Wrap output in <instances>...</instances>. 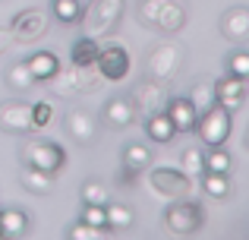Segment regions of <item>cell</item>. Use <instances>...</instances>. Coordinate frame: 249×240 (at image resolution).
<instances>
[{"mask_svg": "<svg viewBox=\"0 0 249 240\" xmlns=\"http://www.w3.org/2000/svg\"><path fill=\"white\" fill-rule=\"evenodd\" d=\"M123 10H126V0H91V3L79 13L82 35L98 38V41L107 38L110 32L117 29V22L123 19Z\"/></svg>", "mask_w": 249, "mask_h": 240, "instance_id": "obj_1", "label": "cell"}, {"mask_svg": "<svg viewBox=\"0 0 249 240\" xmlns=\"http://www.w3.org/2000/svg\"><path fill=\"white\" fill-rule=\"evenodd\" d=\"M19 158H22L25 167H38L44 174H57V171L67 167V148L60 142L48 139V136H32V139H25Z\"/></svg>", "mask_w": 249, "mask_h": 240, "instance_id": "obj_2", "label": "cell"}, {"mask_svg": "<svg viewBox=\"0 0 249 240\" xmlns=\"http://www.w3.org/2000/svg\"><path fill=\"white\" fill-rule=\"evenodd\" d=\"M139 22L155 25V29L174 35V32H180L186 25V6L180 0H142L139 3Z\"/></svg>", "mask_w": 249, "mask_h": 240, "instance_id": "obj_3", "label": "cell"}, {"mask_svg": "<svg viewBox=\"0 0 249 240\" xmlns=\"http://www.w3.org/2000/svg\"><path fill=\"white\" fill-rule=\"evenodd\" d=\"M164 224L170 234L177 237H193L202 231V224H205V212H202V205L196 203V199H177V203H170L164 209Z\"/></svg>", "mask_w": 249, "mask_h": 240, "instance_id": "obj_4", "label": "cell"}, {"mask_svg": "<svg viewBox=\"0 0 249 240\" xmlns=\"http://www.w3.org/2000/svg\"><path fill=\"white\" fill-rule=\"evenodd\" d=\"M231 129H233V114L221 105H212L208 111H202L199 117H196L193 133H199L202 146L212 148V146H224V142L231 139Z\"/></svg>", "mask_w": 249, "mask_h": 240, "instance_id": "obj_5", "label": "cell"}, {"mask_svg": "<svg viewBox=\"0 0 249 240\" xmlns=\"http://www.w3.org/2000/svg\"><path fill=\"white\" fill-rule=\"evenodd\" d=\"M129 67H133V57H129V48L120 41H107L101 44L95 57V70L104 82H123L129 76Z\"/></svg>", "mask_w": 249, "mask_h": 240, "instance_id": "obj_6", "label": "cell"}, {"mask_svg": "<svg viewBox=\"0 0 249 240\" xmlns=\"http://www.w3.org/2000/svg\"><path fill=\"white\" fill-rule=\"evenodd\" d=\"M183 67V48L177 41H161L152 48V54L145 57V73L152 76V79H174L177 73H180Z\"/></svg>", "mask_w": 249, "mask_h": 240, "instance_id": "obj_7", "label": "cell"}, {"mask_svg": "<svg viewBox=\"0 0 249 240\" xmlns=\"http://www.w3.org/2000/svg\"><path fill=\"white\" fill-rule=\"evenodd\" d=\"M148 184H152V190L158 193V196L183 199V196H189V193H193L196 180H193V177H186L180 167H167V165H161V167H155V171L148 174Z\"/></svg>", "mask_w": 249, "mask_h": 240, "instance_id": "obj_8", "label": "cell"}, {"mask_svg": "<svg viewBox=\"0 0 249 240\" xmlns=\"http://www.w3.org/2000/svg\"><path fill=\"white\" fill-rule=\"evenodd\" d=\"M48 25L51 22H48V13L44 10H22L10 22V38L19 44H32V41L48 35Z\"/></svg>", "mask_w": 249, "mask_h": 240, "instance_id": "obj_9", "label": "cell"}, {"mask_svg": "<svg viewBox=\"0 0 249 240\" xmlns=\"http://www.w3.org/2000/svg\"><path fill=\"white\" fill-rule=\"evenodd\" d=\"M129 98H133L136 111H142V114H152V111H161V108L167 105L170 92H167V86H164L161 79H152V76H145L142 82H136V86H133Z\"/></svg>", "mask_w": 249, "mask_h": 240, "instance_id": "obj_10", "label": "cell"}, {"mask_svg": "<svg viewBox=\"0 0 249 240\" xmlns=\"http://www.w3.org/2000/svg\"><path fill=\"white\" fill-rule=\"evenodd\" d=\"M0 129L3 133H35V123H32V105L25 101H3L0 105Z\"/></svg>", "mask_w": 249, "mask_h": 240, "instance_id": "obj_11", "label": "cell"}, {"mask_svg": "<svg viewBox=\"0 0 249 240\" xmlns=\"http://www.w3.org/2000/svg\"><path fill=\"white\" fill-rule=\"evenodd\" d=\"M212 89H214V105L227 108L231 114L237 111V108H243V101H246V79L243 76L227 73V76H221V79H214Z\"/></svg>", "mask_w": 249, "mask_h": 240, "instance_id": "obj_12", "label": "cell"}, {"mask_svg": "<svg viewBox=\"0 0 249 240\" xmlns=\"http://www.w3.org/2000/svg\"><path fill=\"white\" fill-rule=\"evenodd\" d=\"M136 105L129 95H114V98H107V105H104V123L114 129H126L136 123Z\"/></svg>", "mask_w": 249, "mask_h": 240, "instance_id": "obj_13", "label": "cell"}, {"mask_svg": "<svg viewBox=\"0 0 249 240\" xmlns=\"http://www.w3.org/2000/svg\"><path fill=\"white\" fill-rule=\"evenodd\" d=\"M67 133L73 136V142H79V146H89V142L95 139V133H98L95 114L85 111V108H73V111L67 114Z\"/></svg>", "mask_w": 249, "mask_h": 240, "instance_id": "obj_14", "label": "cell"}, {"mask_svg": "<svg viewBox=\"0 0 249 240\" xmlns=\"http://www.w3.org/2000/svg\"><path fill=\"white\" fill-rule=\"evenodd\" d=\"M164 111H167V117L174 120V127H177V133H193V127H196V117H199V111L193 108V101L189 98H167V105H164Z\"/></svg>", "mask_w": 249, "mask_h": 240, "instance_id": "obj_15", "label": "cell"}, {"mask_svg": "<svg viewBox=\"0 0 249 240\" xmlns=\"http://www.w3.org/2000/svg\"><path fill=\"white\" fill-rule=\"evenodd\" d=\"M221 35L231 41H243L249 35V10L246 6H231L221 16Z\"/></svg>", "mask_w": 249, "mask_h": 240, "instance_id": "obj_16", "label": "cell"}, {"mask_svg": "<svg viewBox=\"0 0 249 240\" xmlns=\"http://www.w3.org/2000/svg\"><path fill=\"white\" fill-rule=\"evenodd\" d=\"M145 136L152 142H158V146H164V142H170L177 136V127H174V120L167 117L164 108H161V111L145 114Z\"/></svg>", "mask_w": 249, "mask_h": 240, "instance_id": "obj_17", "label": "cell"}, {"mask_svg": "<svg viewBox=\"0 0 249 240\" xmlns=\"http://www.w3.org/2000/svg\"><path fill=\"white\" fill-rule=\"evenodd\" d=\"M148 165H152V148L142 146V142H129L126 148H123V171H126V180H133L136 174L148 171Z\"/></svg>", "mask_w": 249, "mask_h": 240, "instance_id": "obj_18", "label": "cell"}, {"mask_svg": "<svg viewBox=\"0 0 249 240\" xmlns=\"http://www.w3.org/2000/svg\"><path fill=\"white\" fill-rule=\"evenodd\" d=\"M25 67H29V73L35 76V82H48L51 76L60 70V57H57L54 51H35V54L25 60Z\"/></svg>", "mask_w": 249, "mask_h": 240, "instance_id": "obj_19", "label": "cell"}, {"mask_svg": "<svg viewBox=\"0 0 249 240\" xmlns=\"http://www.w3.org/2000/svg\"><path fill=\"white\" fill-rule=\"evenodd\" d=\"M98 51H101L98 38L79 35L73 41V48H70V63H73V67H91V63H95V57H98Z\"/></svg>", "mask_w": 249, "mask_h": 240, "instance_id": "obj_20", "label": "cell"}, {"mask_svg": "<svg viewBox=\"0 0 249 240\" xmlns=\"http://www.w3.org/2000/svg\"><path fill=\"white\" fill-rule=\"evenodd\" d=\"M104 224H107V231H126L133 228V209L123 203H104Z\"/></svg>", "mask_w": 249, "mask_h": 240, "instance_id": "obj_21", "label": "cell"}, {"mask_svg": "<svg viewBox=\"0 0 249 240\" xmlns=\"http://www.w3.org/2000/svg\"><path fill=\"white\" fill-rule=\"evenodd\" d=\"M25 231H29V215L22 209L0 212V237H22Z\"/></svg>", "mask_w": 249, "mask_h": 240, "instance_id": "obj_22", "label": "cell"}, {"mask_svg": "<svg viewBox=\"0 0 249 240\" xmlns=\"http://www.w3.org/2000/svg\"><path fill=\"white\" fill-rule=\"evenodd\" d=\"M22 186L35 196H44V193L54 190V174H44L38 167H25L22 165Z\"/></svg>", "mask_w": 249, "mask_h": 240, "instance_id": "obj_23", "label": "cell"}, {"mask_svg": "<svg viewBox=\"0 0 249 240\" xmlns=\"http://www.w3.org/2000/svg\"><path fill=\"white\" fill-rule=\"evenodd\" d=\"M202 190H205L208 199H218V203H224V199L231 196V177H227V174L205 171V174H202Z\"/></svg>", "mask_w": 249, "mask_h": 240, "instance_id": "obj_24", "label": "cell"}, {"mask_svg": "<svg viewBox=\"0 0 249 240\" xmlns=\"http://www.w3.org/2000/svg\"><path fill=\"white\" fill-rule=\"evenodd\" d=\"M79 13H82V3L79 0H51V16L57 19V22H79Z\"/></svg>", "mask_w": 249, "mask_h": 240, "instance_id": "obj_25", "label": "cell"}, {"mask_svg": "<svg viewBox=\"0 0 249 240\" xmlns=\"http://www.w3.org/2000/svg\"><path fill=\"white\" fill-rule=\"evenodd\" d=\"M180 171L186 174V177L199 180L202 174H205V152H202V148H186L183 158H180Z\"/></svg>", "mask_w": 249, "mask_h": 240, "instance_id": "obj_26", "label": "cell"}, {"mask_svg": "<svg viewBox=\"0 0 249 240\" xmlns=\"http://www.w3.org/2000/svg\"><path fill=\"white\" fill-rule=\"evenodd\" d=\"M231 165H233V158H231V152H227V148L212 146V148L205 152V171H214V174H231Z\"/></svg>", "mask_w": 249, "mask_h": 240, "instance_id": "obj_27", "label": "cell"}, {"mask_svg": "<svg viewBox=\"0 0 249 240\" xmlns=\"http://www.w3.org/2000/svg\"><path fill=\"white\" fill-rule=\"evenodd\" d=\"M189 101H193V108L196 111H208V108L214 105V89H212V82H196L193 89H189V95H186Z\"/></svg>", "mask_w": 249, "mask_h": 240, "instance_id": "obj_28", "label": "cell"}, {"mask_svg": "<svg viewBox=\"0 0 249 240\" xmlns=\"http://www.w3.org/2000/svg\"><path fill=\"white\" fill-rule=\"evenodd\" d=\"M6 82H10L16 92H25V89L35 86V76H32V73H29V67L19 60V63H13V67L6 70Z\"/></svg>", "mask_w": 249, "mask_h": 240, "instance_id": "obj_29", "label": "cell"}, {"mask_svg": "<svg viewBox=\"0 0 249 240\" xmlns=\"http://www.w3.org/2000/svg\"><path fill=\"white\" fill-rule=\"evenodd\" d=\"M104 234H110L107 228H91V224H85V222H76V224H70L67 228V237L70 240H98V237H104Z\"/></svg>", "mask_w": 249, "mask_h": 240, "instance_id": "obj_30", "label": "cell"}, {"mask_svg": "<svg viewBox=\"0 0 249 240\" xmlns=\"http://www.w3.org/2000/svg\"><path fill=\"white\" fill-rule=\"evenodd\" d=\"M32 123H35V129H48L54 123V105L51 101H35L32 105Z\"/></svg>", "mask_w": 249, "mask_h": 240, "instance_id": "obj_31", "label": "cell"}, {"mask_svg": "<svg viewBox=\"0 0 249 240\" xmlns=\"http://www.w3.org/2000/svg\"><path fill=\"white\" fill-rule=\"evenodd\" d=\"M107 186L98 184V180H89V184H82V203H91V205H104L107 203Z\"/></svg>", "mask_w": 249, "mask_h": 240, "instance_id": "obj_32", "label": "cell"}, {"mask_svg": "<svg viewBox=\"0 0 249 240\" xmlns=\"http://www.w3.org/2000/svg\"><path fill=\"white\" fill-rule=\"evenodd\" d=\"M227 67H231L233 76H243V79H249V54H246V51H233V54L227 57Z\"/></svg>", "mask_w": 249, "mask_h": 240, "instance_id": "obj_33", "label": "cell"}, {"mask_svg": "<svg viewBox=\"0 0 249 240\" xmlns=\"http://www.w3.org/2000/svg\"><path fill=\"white\" fill-rule=\"evenodd\" d=\"M82 222H85V224H91V228H107V224H104V205H91V203H85Z\"/></svg>", "mask_w": 249, "mask_h": 240, "instance_id": "obj_34", "label": "cell"}, {"mask_svg": "<svg viewBox=\"0 0 249 240\" xmlns=\"http://www.w3.org/2000/svg\"><path fill=\"white\" fill-rule=\"evenodd\" d=\"M10 44H13L10 29H0V54H6V51H10Z\"/></svg>", "mask_w": 249, "mask_h": 240, "instance_id": "obj_35", "label": "cell"}]
</instances>
